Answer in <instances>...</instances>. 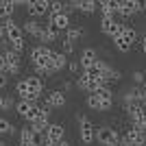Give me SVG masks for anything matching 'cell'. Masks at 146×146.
Returning <instances> with one entry per match:
<instances>
[{
	"instance_id": "obj_43",
	"label": "cell",
	"mask_w": 146,
	"mask_h": 146,
	"mask_svg": "<svg viewBox=\"0 0 146 146\" xmlns=\"http://www.w3.org/2000/svg\"><path fill=\"white\" fill-rule=\"evenodd\" d=\"M0 146H7V144H5V142H2V140H0Z\"/></svg>"
},
{
	"instance_id": "obj_33",
	"label": "cell",
	"mask_w": 146,
	"mask_h": 146,
	"mask_svg": "<svg viewBox=\"0 0 146 146\" xmlns=\"http://www.w3.org/2000/svg\"><path fill=\"white\" fill-rule=\"evenodd\" d=\"M61 52H63V55H72V52H74V44L72 42H70V39H66V37H63V50H61Z\"/></svg>"
},
{
	"instance_id": "obj_3",
	"label": "cell",
	"mask_w": 146,
	"mask_h": 146,
	"mask_svg": "<svg viewBox=\"0 0 146 146\" xmlns=\"http://www.w3.org/2000/svg\"><path fill=\"white\" fill-rule=\"evenodd\" d=\"M52 52L48 46H35L31 48V63L35 66V70H44V68L50 66V59H52Z\"/></svg>"
},
{
	"instance_id": "obj_2",
	"label": "cell",
	"mask_w": 146,
	"mask_h": 146,
	"mask_svg": "<svg viewBox=\"0 0 146 146\" xmlns=\"http://www.w3.org/2000/svg\"><path fill=\"white\" fill-rule=\"evenodd\" d=\"M76 120H79V137H81V142H83V144L96 142V124H94L85 113H79Z\"/></svg>"
},
{
	"instance_id": "obj_26",
	"label": "cell",
	"mask_w": 146,
	"mask_h": 146,
	"mask_svg": "<svg viewBox=\"0 0 146 146\" xmlns=\"http://www.w3.org/2000/svg\"><path fill=\"white\" fill-rule=\"evenodd\" d=\"M122 37H124V39H127V42L131 44V46H133V44L137 42V39H140V33H137V31H135L133 26H127V24H124V31H122Z\"/></svg>"
},
{
	"instance_id": "obj_27",
	"label": "cell",
	"mask_w": 146,
	"mask_h": 146,
	"mask_svg": "<svg viewBox=\"0 0 146 146\" xmlns=\"http://www.w3.org/2000/svg\"><path fill=\"white\" fill-rule=\"evenodd\" d=\"M85 35V29H81V26H70V29L66 31V39H70V42H76L79 37H83Z\"/></svg>"
},
{
	"instance_id": "obj_34",
	"label": "cell",
	"mask_w": 146,
	"mask_h": 146,
	"mask_svg": "<svg viewBox=\"0 0 146 146\" xmlns=\"http://www.w3.org/2000/svg\"><path fill=\"white\" fill-rule=\"evenodd\" d=\"M144 79H146V74H144V72H140V70H137V72H133V81H137V83H144Z\"/></svg>"
},
{
	"instance_id": "obj_8",
	"label": "cell",
	"mask_w": 146,
	"mask_h": 146,
	"mask_svg": "<svg viewBox=\"0 0 146 146\" xmlns=\"http://www.w3.org/2000/svg\"><path fill=\"white\" fill-rule=\"evenodd\" d=\"M100 31H103L105 35H109L111 39H116V37H122L124 24L118 22L116 18H103V20H100Z\"/></svg>"
},
{
	"instance_id": "obj_29",
	"label": "cell",
	"mask_w": 146,
	"mask_h": 146,
	"mask_svg": "<svg viewBox=\"0 0 146 146\" xmlns=\"http://www.w3.org/2000/svg\"><path fill=\"white\" fill-rule=\"evenodd\" d=\"M96 96L100 98V100H105V103H113V90H111L109 85L100 87V90L96 92Z\"/></svg>"
},
{
	"instance_id": "obj_11",
	"label": "cell",
	"mask_w": 146,
	"mask_h": 146,
	"mask_svg": "<svg viewBox=\"0 0 146 146\" xmlns=\"http://www.w3.org/2000/svg\"><path fill=\"white\" fill-rule=\"evenodd\" d=\"M142 11V2L140 0H120V9H118V15H120L122 20L131 18V15H135V13Z\"/></svg>"
},
{
	"instance_id": "obj_36",
	"label": "cell",
	"mask_w": 146,
	"mask_h": 146,
	"mask_svg": "<svg viewBox=\"0 0 146 146\" xmlns=\"http://www.w3.org/2000/svg\"><path fill=\"white\" fill-rule=\"evenodd\" d=\"M7 83H9V76H7V72H2L0 74V90H5Z\"/></svg>"
},
{
	"instance_id": "obj_40",
	"label": "cell",
	"mask_w": 146,
	"mask_h": 146,
	"mask_svg": "<svg viewBox=\"0 0 146 146\" xmlns=\"http://www.w3.org/2000/svg\"><path fill=\"white\" fill-rule=\"evenodd\" d=\"M142 50H144V52H146V35L142 37Z\"/></svg>"
},
{
	"instance_id": "obj_28",
	"label": "cell",
	"mask_w": 146,
	"mask_h": 146,
	"mask_svg": "<svg viewBox=\"0 0 146 146\" xmlns=\"http://www.w3.org/2000/svg\"><path fill=\"white\" fill-rule=\"evenodd\" d=\"M24 81H26V85H29V90H31V92H37V94H42L44 83H42V79H39V76H29V79H24Z\"/></svg>"
},
{
	"instance_id": "obj_32",
	"label": "cell",
	"mask_w": 146,
	"mask_h": 146,
	"mask_svg": "<svg viewBox=\"0 0 146 146\" xmlns=\"http://www.w3.org/2000/svg\"><path fill=\"white\" fill-rule=\"evenodd\" d=\"M11 107H15V103H13L11 96H0V109H2V111H9Z\"/></svg>"
},
{
	"instance_id": "obj_39",
	"label": "cell",
	"mask_w": 146,
	"mask_h": 146,
	"mask_svg": "<svg viewBox=\"0 0 146 146\" xmlns=\"http://www.w3.org/2000/svg\"><path fill=\"white\" fill-rule=\"evenodd\" d=\"M5 72V55H2V52H0V74Z\"/></svg>"
},
{
	"instance_id": "obj_44",
	"label": "cell",
	"mask_w": 146,
	"mask_h": 146,
	"mask_svg": "<svg viewBox=\"0 0 146 146\" xmlns=\"http://www.w3.org/2000/svg\"><path fill=\"white\" fill-rule=\"evenodd\" d=\"M144 146H146V144H144Z\"/></svg>"
},
{
	"instance_id": "obj_30",
	"label": "cell",
	"mask_w": 146,
	"mask_h": 146,
	"mask_svg": "<svg viewBox=\"0 0 146 146\" xmlns=\"http://www.w3.org/2000/svg\"><path fill=\"white\" fill-rule=\"evenodd\" d=\"M113 46H116V50H118V52H122V55H127L129 50L133 48V46H131L124 37H116V39H113Z\"/></svg>"
},
{
	"instance_id": "obj_7",
	"label": "cell",
	"mask_w": 146,
	"mask_h": 146,
	"mask_svg": "<svg viewBox=\"0 0 146 146\" xmlns=\"http://www.w3.org/2000/svg\"><path fill=\"white\" fill-rule=\"evenodd\" d=\"M107 83H105L103 79H94V76H90V74H79V79H76V87L83 92H90V94H96L100 87H105Z\"/></svg>"
},
{
	"instance_id": "obj_41",
	"label": "cell",
	"mask_w": 146,
	"mask_h": 146,
	"mask_svg": "<svg viewBox=\"0 0 146 146\" xmlns=\"http://www.w3.org/2000/svg\"><path fill=\"white\" fill-rule=\"evenodd\" d=\"M52 146H70V144H68V142L63 140V142H59V144H52Z\"/></svg>"
},
{
	"instance_id": "obj_10",
	"label": "cell",
	"mask_w": 146,
	"mask_h": 146,
	"mask_svg": "<svg viewBox=\"0 0 146 146\" xmlns=\"http://www.w3.org/2000/svg\"><path fill=\"white\" fill-rule=\"evenodd\" d=\"M2 55H5V72L18 74V72H20V66H22V57H20V52H15V50H11V48H7Z\"/></svg>"
},
{
	"instance_id": "obj_14",
	"label": "cell",
	"mask_w": 146,
	"mask_h": 146,
	"mask_svg": "<svg viewBox=\"0 0 146 146\" xmlns=\"http://www.w3.org/2000/svg\"><path fill=\"white\" fill-rule=\"evenodd\" d=\"M15 92H18L20 100H29V103H37L42 94H37V92H31L29 85H26V81H18V85H15Z\"/></svg>"
},
{
	"instance_id": "obj_6",
	"label": "cell",
	"mask_w": 146,
	"mask_h": 146,
	"mask_svg": "<svg viewBox=\"0 0 146 146\" xmlns=\"http://www.w3.org/2000/svg\"><path fill=\"white\" fill-rule=\"evenodd\" d=\"M15 111H18V116L29 120V124H33L37 120V116H39V105L29 103V100H20V103H15Z\"/></svg>"
},
{
	"instance_id": "obj_12",
	"label": "cell",
	"mask_w": 146,
	"mask_h": 146,
	"mask_svg": "<svg viewBox=\"0 0 146 146\" xmlns=\"http://www.w3.org/2000/svg\"><path fill=\"white\" fill-rule=\"evenodd\" d=\"M26 9H29V15L42 18V15L50 13V2L48 0H33V2H26Z\"/></svg>"
},
{
	"instance_id": "obj_16",
	"label": "cell",
	"mask_w": 146,
	"mask_h": 146,
	"mask_svg": "<svg viewBox=\"0 0 146 146\" xmlns=\"http://www.w3.org/2000/svg\"><path fill=\"white\" fill-rule=\"evenodd\" d=\"M96 61H98V52H96L94 48H90V46H87V48L81 50V68H83V72H85L87 68H92Z\"/></svg>"
},
{
	"instance_id": "obj_25",
	"label": "cell",
	"mask_w": 146,
	"mask_h": 146,
	"mask_svg": "<svg viewBox=\"0 0 146 146\" xmlns=\"http://www.w3.org/2000/svg\"><path fill=\"white\" fill-rule=\"evenodd\" d=\"M59 13H70V7H68V2L52 0L50 2V15H59Z\"/></svg>"
},
{
	"instance_id": "obj_22",
	"label": "cell",
	"mask_w": 146,
	"mask_h": 146,
	"mask_svg": "<svg viewBox=\"0 0 146 146\" xmlns=\"http://www.w3.org/2000/svg\"><path fill=\"white\" fill-rule=\"evenodd\" d=\"M13 11H15V2L13 0H0V20H11Z\"/></svg>"
},
{
	"instance_id": "obj_31",
	"label": "cell",
	"mask_w": 146,
	"mask_h": 146,
	"mask_svg": "<svg viewBox=\"0 0 146 146\" xmlns=\"http://www.w3.org/2000/svg\"><path fill=\"white\" fill-rule=\"evenodd\" d=\"M7 133H13V124L7 118H0V135H7Z\"/></svg>"
},
{
	"instance_id": "obj_38",
	"label": "cell",
	"mask_w": 146,
	"mask_h": 146,
	"mask_svg": "<svg viewBox=\"0 0 146 146\" xmlns=\"http://www.w3.org/2000/svg\"><path fill=\"white\" fill-rule=\"evenodd\" d=\"M118 146H133V144H131V142H129L127 137H124V135H122V137H120V144H118Z\"/></svg>"
},
{
	"instance_id": "obj_5",
	"label": "cell",
	"mask_w": 146,
	"mask_h": 146,
	"mask_svg": "<svg viewBox=\"0 0 146 146\" xmlns=\"http://www.w3.org/2000/svg\"><path fill=\"white\" fill-rule=\"evenodd\" d=\"M96 140L100 146H118L120 144V133L111 127H98L96 129Z\"/></svg>"
},
{
	"instance_id": "obj_1",
	"label": "cell",
	"mask_w": 146,
	"mask_h": 146,
	"mask_svg": "<svg viewBox=\"0 0 146 146\" xmlns=\"http://www.w3.org/2000/svg\"><path fill=\"white\" fill-rule=\"evenodd\" d=\"M2 26H5V35H7V39H9V48L15 50V52H22V50H24V33H22V29H20L13 20L2 22Z\"/></svg>"
},
{
	"instance_id": "obj_17",
	"label": "cell",
	"mask_w": 146,
	"mask_h": 146,
	"mask_svg": "<svg viewBox=\"0 0 146 146\" xmlns=\"http://www.w3.org/2000/svg\"><path fill=\"white\" fill-rule=\"evenodd\" d=\"M85 105L90 107V109H94V111H109L113 103H105V100H100V98H98L96 94H87Z\"/></svg>"
},
{
	"instance_id": "obj_24",
	"label": "cell",
	"mask_w": 146,
	"mask_h": 146,
	"mask_svg": "<svg viewBox=\"0 0 146 146\" xmlns=\"http://www.w3.org/2000/svg\"><path fill=\"white\" fill-rule=\"evenodd\" d=\"M50 66L55 68V72H59V70H63V68L68 66V57L63 55V52H52V59H50Z\"/></svg>"
},
{
	"instance_id": "obj_4",
	"label": "cell",
	"mask_w": 146,
	"mask_h": 146,
	"mask_svg": "<svg viewBox=\"0 0 146 146\" xmlns=\"http://www.w3.org/2000/svg\"><path fill=\"white\" fill-rule=\"evenodd\" d=\"M46 144V135L33 131V127H24L20 131V146H42Z\"/></svg>"
},
{
	"instance_id": "obj_35",
	"label": "cell",
	"mask_w": 146,
	"mask_h": 146,
	"mask_svg": "<svg viewBox=\"0 0 146 146\" xmlns=\"http://www.w3.org/2000/svg\"><path fill=\"white\" fill-rule=\"evenodd\" d=\"M79 63H76V61H70V63H68V70H70V72H72V74H76V72H79Z\"/></svg>"
},
{
	"instance_id": "obj_21",
	"label": "cell",
	"mask_w": 146,
	"mask_h": 146,
	"mask_svg": "<svg viewBox=\"0 0 146 146\" xmlns=\"http://www.w3.org/2000/svg\"><path fill=\"white\" fill-rule=\"evenodd\" d=\"M48 24H52L57 31H68L70 29V13H59V15H50V22Z\"/></svg>"
},
{
	"instance_id": "obj_42",
	"label": "cell",
	"mask_w": 146,
	"mask_h": 146,
	"mask_svg": "<svg viewBox=\"0 0 146 146\" xmlns=\"http://www.w3.org/2000/svg\"><path fill=\"white\" fill-rule=\"evenodd\" d=\"M142 11H146V0H144V2H142Z\"/></svg>"
},
{
	"instance_id": "obj_19",
	"label": "cell",
	"mask_w": 146,
	"mask_h": 146,
	"mask_svg": "<svg viewBox=\"0 0 146 146\" xmlns=\"http://www.w3.org/2000/svg\"><path fill=\"white\" fill-rule=\"evenodd\" d=\"M44 31H46V26H42L39 22H35V20H26L24 26H22V33H29V35L37 37V39H42Z\"/></svg>"
},
{
	"instance_id": "obj_20",
	"label": "cell",
	"mask_w": 146,
	"mask_h": 146,
	"mask_svg": "<svg viewBox=\"0 0 146 146\" xmlns=\"http://www.w3.org/2000/svg\"><path fill=\"white\" fill-rule=\"evenodd\" d=\"M124 137H127L133 146H144L146 144V131H140V129H133V127L124 133Z\"/></svg>"
},
{
	"instance_id": "obj_9",
	"label": "cell",
	"mask_w": 146,
	"mask_h": 146,
	"mask_svg": "<svg viewBox=\"0 0 146 146\" xmlns=\"http://www.w3.org/2000/svg\"><path fill=\"white\" fill-rule=\"evenodd\" d=\"M63 137H66V127L61 122H50L48 131H46V146L59 144V142H63Z\"/></svg>"
},
{
	"instance_id": "obj_37",
	"label": "cell",
	"mask_w": 146,
	"mask_h": 146,
	"mask_svg": "<svg viewBox=\"0 0 146 146\" xmlns=\"http://www.w3.org/2000/svg\"><path fill=\"white\" fill-rule=\"evenodd\" d=\"M63 90H72V83H70V81H63V83H61V92H63Z\"/></svg>"
},
{
	"instance_id": "obj_18",
	"label": "cell",
	"mask_w": 146,
	"mask_h": 146,
	"mask_svg": "<svg viewBox=\"0 0 146 146\" xmlns=\"http://www.w3.org/2000/svg\"><path fill=\"white\" fill-rule=\"evenodd\" d=\"M68 7H70V9H76V11H81V13L98 11V2H94V0H76V2H68Z\"/></svg>"
},
{
	"instance_id": "obj_13",
	"label": "cell",
	"mask_w": 146,
	"mask_h": 146,
	"mask_svg": "<svg viewBox=\"0 0 146 146\" xmlns=\"http://www.w3.org/2000/svg\"><path fill=\"white\" fill-rule=\"evenodd\" d=\"M44 105H48L50 109L63 107V105H66V92H61V90H50L48 94H46V103H44Z\"/></svg>"
},
{
	"instance_id": "obj_23",
	"label": "cell",
	"mask_w": 146,
	"mask_h": 146,
	"mask_svg": "<svg viewBox=\"0 0 146 146\" xmlns=\"http://www.w3.org/2000/svg\"><path fill=\"white\" fill-rule=\"evenodd\" d=\"M100 79L109 85L111 81H120V72H118L116 68H111L109 63H105V68H103V74H100Z\"/></svg>"
},
{
	"instance_id": "obj_15",
	"label": "cell",
	"mask_w": 146,
	"mask_h": 146,
	"mask_svg": "<svg viewBox=\"0 0 146 146\" xmlns=\"http://www.w3.org/2000/svg\"><path fill=\"white\" fill-rule=\"evenodd\" d=\"M120 9V0H103L98 2V11L103 13V18H116Z\"/></svg>"
}]
</instances>
